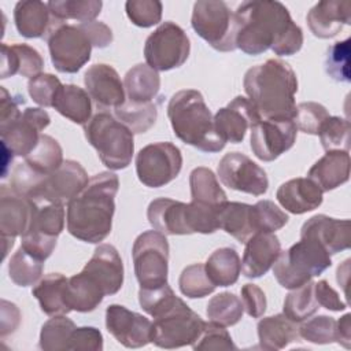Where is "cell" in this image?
Here are the masks:
<instances>
[{"label":"cell","instance_id":"6da1fadb","mask_svg":"<svg viewBox=\"0 0 351 351\" xmlns=\"http://www.w3.org/2000/svg\"><path fill=\"white\" fill-rule=\"evenodd\" d=\"M236 48L247 55L271 49L278 56H291L303 45V32L288 8L273 0L243 1L234 11Z\"/></svg>","mask_w":351,"mask_h":351},{"label":"cell","instance_id":"7a4b0ae2","mask_svg":"<svg viewBox=\"0 0 351 351\" xmlns=\"http://www.w3.org/2000/svg\"><path fill=\"white\" fill-rule=\"evenodd\" d=\"M119 178L111 171L93 176L67 203V230L85 243L99 244L111 232Z\"/></svg>","mask_w":351,"mask_h":351},{"label":"cell","instance_id":"3957f363","mask_svg":"<svg viewBox=\"0 0 351 351\" xmlns=\"http://www.w3.org/2000/svg\"><path fill=\"white\" fill-rule=\"evenodd\" d=\"M244 90L262 119H292L298 78L293 69L281 59H267L247 70Z\"/></svg>","mask_w":351,"mask_h":351},{"label":"cell","instance_id":"277c9868","mask_svg":"<svg viewBox=\"0 0 351 351\" xmlns=\"http://www.w3.org/2000/svg\"><path fill=\"white\" fill-rule=\"evenodd\" d=\"M167 117L174 134L203 152H219L226 143L217 134L214 117L196 89H181L167 104Z\"/></svg>","mask_w":351,"mask_h":351},{"label":"cell","instance_id":"5b68a950","mask_svg":"<svg viewBox=\"0 0 351 351\" xmlns=\"http://www.w3.org/2000/svg\"><path fill=\"white\" fill-rule=\"evenodd\" d=\"M218 207L196 202L184 203L169 197L152 200L147 208L151 226L165 236L214 233L219 229Z\"/></svg>","mask_w":351,"mask_h":351},{"label":"cell","instance_id":"8992f818","mask_svg":"<svg viewBox=\"0 0 351 351\" xmlns=\"http://www.w3.org/2000/svg\"><path fill=\"white\" fill-rule=\"evenodd\" d=\"M84 133L106 167L121 170L130 165L134 154L133 133L114 115L99 111L84 125Z\"/></svg>","mask_w":351,"mask_h":351},{"label":"cell","instance_id":"52a82bcc","mask_svg":"<svg viewBox=\"0 0 351 351\" xmlns=\"http://www.w3.org/2000/svg\"><path fill=\"white\" fill-rule=\"evenodd\" d=\"M330 265V255L322 245L300 239L287 251H281L273 265V274L281 287L295 289L324 273Z\"/></svg>","mask_w":351,"mask_h":351},{"label":"cell","instance_id":"ba28073f","mask_svg":"<svg viewBox=\"0 0 351 351\" xmlns=\"http://www.w3.org/2000/svg\"><path fill=\"white\" fill-rule=\"evenodd\" d=\"M192 29L214 49L230 52L236 49V19L225 1L197 0L193 4Z\"/></svg>","mask_w":351,"mask_h":351},{"label":"cell","instance_id":"9c48e42d","mask_svg":"<svg viewBox=\"0 0 351 351\" xmlns=\"http://www.w3.org/2000/svg\"><path fill=\"white\" fill-rule=\"evenodd\" d=\"M204 321L200 315L178 298L167 311L154 318L151 343L167 350L192 346L202 335Z\"/></svg>","mask_w":351,"mask_h":351},{"label":"cell","instance_id":"30bf717a","mask_svg":"<svg viewBox=\"0 0 351 351\" xmlns=\"http://www.w3.org/2000/svg\"><path fill=\"white\" fill-rule=\"evenodd\" d=\"M169 241L155 229L138 234L133 243L132 258L140 288L159 287L167 282Z\"/></svg>","mask_w":351,"mask_h":351},{"label":"cell","instance_id":"8fae6325","mask_svg":"<svg viewBox=\"0 0 351 351\" xmlns=\"http://www.w3.org/2000/svg\"><path fill=\"white\" fill-rule=\"evenodd\" d=\"M191 51V43L181 26L171 21L160 23L145 40L144 58L156 71H167L182 66Z\"/></svg>","mask_w":351,"mask_h":351},{"label":"cell","instance_id":"7c38bea8","mask_svg":"<svg viewBox=\"0 0 351 351\" xmlns=\"http://www.w3.org/2000/svg\"><path fill=\"white\" fill-rule=\"evenodd\" d=\"M47 41L51 62L60 73H77L90 59L93 45L80 25H58L51 30Z\"/></svg>","mask_w":351,"mask_h":351},{"label":"cell","instance_id":"4fadbf2b","mask_svg":"<svg viewBox=\"0 0 351 351\" xmlns=\"http://www.w3.org/2000/svg\"><path fill=\"white\" fill-rule=\"evenodd\" d=\"M182 169V155L169 141L152 143L141 148L136 156V173L145 186L160 188L171 182Z\"/></svg>","mask_w":351,"mask_h":351},{"label":"cell","instance_id":"5bb4252c","mask_svg":"<svg viewBox=\"0 0 351 351\" xmlns=\"http://www.w3.org/2000/svg\"><path fill=\"white\" fill-rule=\"evenodd\" d=\"M88 182V174L81 163L67 159L55 171L43 176L29 197L36 203L64 204L77 196Z\"/></svg>","mask_w":351,"mask_h":351},{"label":"cell","instance_id":"9a60e30c","mask_svg":"<svg viewBox=\"0 0 351 351\" xmlns=\"http://www.w3.org/2000/svg\"><path fill=\"white\" fill-rule=\"evenodd\" d=\"M221 182L229 189L261 196L267 192L266 171L241 152H229L222 156L217 167Z\"/></svg>","mask_w":351,"mask_h":351},{"label":"cell","instance_id":"2e32d148","mask_svg":"<svg viewBox=\"0 0 351 351\" xmlns=\"http://www.w3.org/2000/svg\"><path fill=\"white\" fill-rule=\"evenodd\" d=\"M296 134L292 119H261L251 128L250 145L258 159L271 162L293 147Z\"/></svg>","mask_w":351,"mask_h":351},{"label":"cell","instance_id":"e0dca14e","mask_svg":"<svg viewBox=\"0 0 351 351\" xmlns=\"http://www.w3.org/2000/svg\"><path fill=\"white\" fill-rule=\"evenodd\" d=\"M106 328L108 333L128 348H140L151 343L152 322L121 304L106 308Z\"/></svg>","mask_w":351,"mask_h":351},{"label":"cell","instance_id":"ac0fdd59","mask_svg":"<svg viewBox=\"0 0 351 351\" xmlns=\"http://www.w3.org/2000/svg\"><path fill=\"white\" fill-rule=\"evenodd\" d=\"M51 122L49 114L43 108H26L21 117L4 130H0L1 144H5L15 155L26 158L37 145L41 130Z\"/></svg>","mask_w":351,"mask_h":351},{"label":"cell","instance_id":"d6986e66","mask_svg":"<svg viewBox=\"0 0 351 351\" xmlns=\"http://www.w3.org/2000/svg\"><path fill=\"white\" fill-rule=\"evenodd\" d=\"M262 118L251 100L244 96H236L214 115V128L217 134L225 141L239 144L245 133Z\"/></svg>","mask_w":351,"mask_h":351},{"label":"cell","instance_id":"ffe728a7","mask_svg":"<svg viewBox=\"0 0 351 351\" xmlns=\"http://www.w3.org/2000/svg\"><path fill=\"white\" fill-rule=\"evenodd\" d=\"M84 84L90 99L100 108H117L125 103V86L117 70L106 63L88 67Z\"/></svg>","mask_w":351,"mask_h":351},{"label":"cell","instance_id":"44dd1931","mask_svg":"<svg viewBox=\"0 0 351 351\" xmlns=\"http://www.w3.org/2000/svg\"><path fill=\"white\" fill-rule=\"evenodd\" d=\"M37 203L7 185L0 189V232L1 237L15 239L30 226Z\"/></svg>","mask_w":351,"mask_h":351},{"label":"cell","instance_id":"7402d4cb","mask_svg":"<svg viewBox=\"0 0 351 351\" xmlns=\"http://www.w3.org/2000/svg\"><path fill=\"white\" fill-rule=\"evenodd\" d=\"M300 239L317 241L329 255L350 248V221L318 214L307 219L300 229Z\"/></svg>","mask_w":351,"mask_h":351},{"label":"cell","instance_id":"603a6c76","mask_svg":"<svg viewBox=\"0 0 351 351\" xmlns=\"http://www.w3.org/2000/svg\"><path fill=\"white\" fill-rule=\"evenodd\" d=\"M281 243L274 233L258 232L245 241L241 261V271L247 278H259L266 274L278 255Z\"/></svg>","mask_w":351,"mask_h":351},{"label":"cell","instance_id":"cb8c5ba5","mask_svg":"<svg viewBox=\"0 0 351 351\" xmlns=\"http://www.w3.org/2000/svg\"><path fill=\"white\" fill-rule=\"evenodd\" d=\"M101 287L106 296L117 293L123 284V263L111 244H99L84 269Z\"/></svg>","mask_w":351,"mask_h":351},{"label":"cell","instance_id":"d4e9b609","mask_svg":"<svg viewBox=\"0 0 351 351\" xmlns=\"http://www.w3.org/2000/svg\"><path fill=\"white\" fill-rule=\"evenodd\" d=\"M311 33L318 38L337 36L344 25L351 23V3L347 0L318 1L306 15Z\"/></svg>","mask_w":351,"mask_h":351},{"label":"cell","instance_id":"484cf974","mask_svg":"<svg viewBox=\"0 0 351 351\" xmlns=\"http://www.w3.org/2000/svg\"><path fill=\"white\" fill-rule=\"evenodd\" d=\"M321 188L308 177H298L281 184L276 192L278 203L289 213L300 215L322 204Z\"/></svg>","mask_w":351,"mask_h":351},{"label":"cell","instance_id":"4316f807","mask_svg":"<svg viewBox=\"0 0 351 351\" xmlns=\"http://www.w3.org/2000/svg\"><path fill=\"white\" fill-rule=\"evenodd\" d=\"M14 21L18 33L26 38L48 37L55 26L62 25L52 18L48 3L38 0L18 1L14 8Z\"/></svg>","mask_w":351,"mask_h":351},{"label":"cell","instance_id":"83f0119b","mask_svg":"<svg viewBox=\"0 0 351 351\" xmlns=\"http://www.w3.org/2000/svg\"><path fill=\"white\" fill-rule=\"evenodd\" d=\"M44 59L40 52L27 44L7 45L1 43V67L0 78H8L15 74L33 78L41 74Z\"/></svg>","mask_w":351,"mask_h":351},{"label":"cell","instance_id":"f1b7e54d","mask_svg":"<svg viewBox=\"0 0 351 351\" xmlns=\"http://www.w3.org/2000/svg\"><path fill=\"white\" fill-rule=\"evenodd\" d=\"M322 192H329L346 184L350 178V154L348 151H326L307 173Z\"/></svg>","mask_w":351,"mask_h":351},{"label":"cell","instance_id":"f546056e","mask_svg":"<svg viewBox=\"0 0 351 351\" xmlns=\"http://www.w3.org/2000/svg\"><path fill=\"white\" fill-rule=\"evenodd\" d=\"M69 278L60 273L44 276L32 289V295L38 300L41 311L47 315H64L71 311L67 302Z\"/></svg>","mask_w":351,"mask_h":351},{"label":"cell","instance_id":"4dcf8cb0","mask_svg":"<svg viewBox=\"0 0 351 351\" xmlns=\"http://www.w3.org/2000/svg\"><path fill=\"white\" fill-rule=\"evenodd\" d=\"M256 329L259 347L269 351L282 350L300 337L298 322L288 318L284 313L262 318Z\"/></svg>","mask_w":351,"mask_h":351},{"label":"cell","instance_id":"1f68e13d","mask_svg":"<svg viewBox=\"0 0 351 351\" xmlns=\"http://www.w3.org/2000/svg\"><path fill=\"white\" fill-rule=\"evenodd\" d=\"M52 107L64 118L82 126L92 118V99L89 93L74 84L62 85Z\"/></svg>","mask_w":351,"mask_h":351},{"label":"cell","instance_id":"d6a6232c","mask_svg":"<svg viewBox=\"0 0 351 351\" xmlns=\"http://www.w3.org/2000/svg\"><path fill=\"white\" fill-rule=\"evenodd\" d=\"M104 296L106 293L101 287L85 270H81L78 274L69 278L67 302L71 310L78 313L93 311L101 303Z\"/></svg>","mask_w":351,"mask_h":351},{"label":"cell","instance_id":"836d02e7","mask_svg":"<svg viewBox=\"0 0 351 351\" xmlns=\"http://www.w3.org/2000/svg\"><path fill=\"white\" fill-rule=\"evenodd\" d=\"M123 86L129 101L148 103L156 97L160 89V77L148 64L138 63L125 74Z\"/></svg>","mask_w":351,"mask_h":351},{"label":"cell","instance_id":"e575fe53","mask_svg":"<svg viewBox=\"0 0 351 351\" xmlns=\"http://www.w3.org/2000/svg\"><path fill=\"white\" fill-rule=\"evenodd\" d=\"M204 269L215 287H230L239 280L241 261L234 248L222 247L207 258Z\"/></svg>","mask_w":351,"mask_h":351},{"label":"cell","instance_id":"d590c367","mask_svg":"<svg viewBox=\"0 0 351 351\" xmlns=\"http://www.w3.org/2000/svg\"><path fill=\"white\" fill-rule=\"evenodd\" d=\"M251 204L240 202H223L218 207V223L222 230L236 240L245 243L252 234L250 219Z\"/></svg>","mask_w":351,"mask_h":351},{"label":"cell","instance_id":"8d00e7d4","mask_svg":"<svg viewBox=\"0 0 351 351\" xmlns=\"http://www.w3.org/2000/svg\"><path fill=\"white\" fill-rule=\"evenodd\" d=\"M189 186L192 202L217 207L228 200L225 191L219 186L217 176L208 167H195L189 174Z\"/></svg>","mask_w":351,"mask_h":351},{"label":"cell","instance_id":"74e56055","mask_svg":"<svg viewBox=\"0 0 351 351\" xmlns=\"http://www.w3.org/2000/svg\"><path fill=\"white\" fill-rule=\"evenodd\" d=\"M115 118L128 126L133 134L145 133L151 129L158 117V107L154 101L134 103L125 100L123 104L114 108Z\"/></svg>","mask_w":351,"mask_h":351},{"label":"cell","instance_id":"f35d334b","mask_svg":"<svg viewBox=\"0 0 351 351\" xmlns=\"http://www.w3.org/2000/svg\"><path fill=\"white\" fill-rule=\"evenodd\" d=\"M64 228V206L63 203H37L29 229L49 239H58Z\"/></svg>","mask_w":351,"mask_h":351},{"label":"cell","instance_id":"ab89813d","mask_svg":"<svg viewBox=\"0 0 351 351\" xmlns=\"http://www.w3.org/2000/svg\"><path fill=\"white\" fill-rule=\"evenodd\" d=\"M103 3L100 0H52L48 1L51 15L59 23L75 19L81 23L95 21L100 14Z\"/></svg>","mask_w":351,"mask_h":351},{"label":"cell","instance_id":"60d3db41","mask_svg":"<svg viewBox=\"0 0 351 351\" xmlns=\"http://www.w3.org/2000/svg\"><path fill=\"white\" fill-rule=\"evenodd\" d=\"M25 162L40 174H51L63 163L60 144L48 134H41L34 149L25 158Z\"/></svg>","mask_w":351,"mask_h":351},{"label":"cell","instance_id":"b9f144b4","mask_svg":"<svg viewBox=\"0 0 351 351\" xmlns=\"http://www.w3.org/2000/svg\"><path fill=\"white\" fill-rule=\"evenodd\" d=\"M318 308L319 304L314 293V281L310 280L304 285L292 289L287 295L282 311L292 321L302 322L310 318Z\"/></svg>","mask_w":351,"mask_h":351},{"label":"cell","instance_id":"7bdbcfd3","mask_svg":"<svg viewBox=\"0 0 351 351\" xmlns=\"http://www.w3.org/2000/svg\"><path fill=\"white\" fill-rule=\"evenodd\" d=\"M243 313L241 299L232 292H221L213 296L206 308L208 319L222 326L236 325L243 318Z\"/></svg>","mask_w":351,"mask_h":351},{"label":"cell","instance_id":"ee69618b","mask_svg":"<svg viewBox=\"0 0 351 351\" xmlns=\"http://www.w3.org/2000/svg\"><path fill=\"white\" fill-rule=\"evenodd\" d=\"M75 324L64 315H52L41 328L40 348L44 351L69 350V343Z\"/></svg>","mask_w":351,"mask_h":351},{"label":"cell","instance_id":"f6af8a7d","mask_svg":"<svg viewBox=\"0 0 351 351\" xmlns=\"http://www.w3.org/2000/svg\"><path fill=\"white\" fill-rule=\"evenodd\" d=\"M44 269V261L30 255L22 247L11 256L8 263L10 278L19 287H30L40 281Z\"/></svg>","mask_w":351,"mask_h":351},{"label":"cell","instance_id":"bcb514c9","mask_svg":"<svg viewBox=\"0 0 351 351\" xmlns=\"http://www.w3.org/2000/svg\"><path fill=\"white\" fill-rule=\"evenodd\" d=\"M251 228L254 234L258 232L274 233L288 222V215L271 200H259L250 210Z\"/></svg>","mask_w":351,"mask_h":351},{"label":"cell","instance_id":"7dc6e473","mask_svg":"<svg viewBox=\"0 0 351 351\" xmlns=\"http://www.w3.org/2000/svg\"><path fill=\"white\" fill-rule=\"evenodd\" d=\"M178 287L184 296L196 299L204 298L217 288L208 278L203 263H193L186 266L178 278Z\"/></svg>","mask_w":351,"mask_h":351},{"label":"cell","instance_id":"c3c4849f","mask_svg":"<svg viewBox=\"0 0 351 351\" xmlns=\"http://www.w3.org/2000/svg\"><path fill=\"white\" fill-rule=\"evenodd\" d=\"M325 151H348L350 122L341 117H328L318 132Z\"/></svg>","mask_w":351,"mask_h":351},{"label":"cell","instance_id":"681fc988","mask_svg":"<svg viewBox=\"0 0 351 351\" xmlns=\"http://www.w3.org/2000/svg\"><path fill=\"white\" fill-rule=\"evenodd\" d=\"M350 53H351V40L346 38L337 41L328 48L325 59V70L330 78L339 82H350Z\"/></svg>","mask_w":351,"mask_h":351},{"label":"cell","instance_id":"f907efd6","mask_svg":"<svg viewBox=\"0 0 351 351\" xmlns=\"http://www.w3.org/2000/svg\"><path fill=\"white\" fill-rule=\"evenodd\" d=\"M177 299L178 296H176L167 282L159 287L140 288L138 291V303L141 308L154 318L167 311Z\"/></svg>","mask_w":351,"mask_h":351},{"label":"cell","instance_id":"816d5d0a","mask_svg":"<svg viewBox=\"0 0 351 351\" xmlns=\"http://www.w3.org/2000/svg\"><path fill=\"white\" fill-rule=\"evenodd\" d=\"M328 117L329 112L322 104L315 101H303L296 104L292 121L300 132L318 136V132Z\"/></svg>","mask_w":351,"mask_h":351},{"label":"cell","instance_id":"f5cc1de1","mask_svg":"<svg viewBox=\"0 0 351 351\" xmlns=\"http://www.w3.org/2000/svg\"><path fill=\"white\" fill-rule=\"evenodd\" d=\"M299 336L314 344L336 341V319L329 315H317L299 326Z\"/></svg>","mask_w":351,"mask_h":351},{"label":"cell","instance_id":"db71d44e","mask_svg":"<svg viewBox=\"0 0 351 351\" xmlns=\"http://www.w3.org/2000/svg\"><path fill=\"white\" fill-rule=\"evenodd\" d=\"M125 10L133 25L151 27L160 22L163 5L159 0H128Z\"/></svg>","mask_w":351,"mask_h":351},{"label":"cell","instance_id":"11a10c76","mask_svg":"<svg viewBox=\"0 0 351 351\" xmlns=\"http://www.w3.org/2000/svg\"><path fill=\"white\" fill-rule=\"evenodd\" d=\"M62 82L58 77L48 73H41L27 82V92L34 103L43 107H52L55 97L62 88Z\"/></svg>","mask_w":351,"mask_h":351},{"label":"cell","instance_id":"9f6ffc18","mask_svg":"<svg viewBox=\"0 0 351 351\" xmlns=\"http://www.w3.org/2000/svg\"><path fill=\"white\" fill-rule=\"evenodd\" d=\"M193 350H236L230 333L225 326L217 322H204V328L199 339L192 344Z\"/></svg>","mask_w":351,"mask_h":351},{"label":"cell","instance_id":"6f0895ef","mask_svg":"<svg viewBox=\"0 0 351 351\" xmlns=\"http://www.w3.org/2000/svg\"><path fill=\"white\" fill-rule=\"evenodd\" d=\"M69 350L73 351H101L103 336L101 332L95 326L75 328L71 333Z\"/></svg>","mask_w":351,"mask_h":351},{"label":"cell","instance_id":"680465c9","mask_svg":"<svg viewBox=\"0 0 351 351\" xmlns=\"http://www.w3.org/2000/svg\"><path fill=\"white\" fill-rule=\"evenodd\" d=\"M21 237H22L21 247L40 261H45L47 258L51 256L52 251L56 247V240H58V239H49L41 234H37L33 232H27Z\"/></svg>","mask_w":351,"mask_h":351},{"label":"cell","instance_id":"91938a15","mask_svg":"<svg viewBox=\"0 0 351 351\" xmlns=\"http://www.w3.org/2000/svg\"><path fill=\"white\" fill-rule=\"evenodd\" d=\"M241 303L244 311L252 317L259 318L266 311V295L265 292L255 284H245L241 288Z\"/></svg>","mask_w":351,"mask_h":351},{"label":"cell","instance_id":"94428289","mask_svg":"<svg viewBox=\"0 0 351 351\" xmlns=\"http://www.w3.org/2000/svg\"><path fill=\"white\" fill-rule=\"evenodd\" d=\"M0 130H4L21 117L19 104H23L25 100L23 97L11 96L3 86L0 88Z\"/></svg>","mask_w":351,"mask_h":351},{"label":"cell","instance_id":"6125c7cd","mask_svg":"<svg viewBox=\"0 0 351 351\" xmlns=\"http://www.w3.org/2000/svg\"><path fill=\"white\" fill-rule=\"evenodd\" d=\"M314 293L319 306L330 311H343L347 308V304L340 299L339 293L329 285L326 280H319L314 282Z\"/></svg>","mask_w":351,"mask_h":351},{"label":"cell","instance_id":"be15d7a7","mask_svg":"<svg viewBox=\"0 0 351 351\" xmlns=\"http://www.w3.org/2000/svg\"><path fill=\"white\" fill-rule=\"evenodd\" d=\"M78 25L86 33V36L89 37L93 47L106 48L112 43V32L106 23L97 22V21H90V22H84V23H78Z\"/></svg>","mask_w":351,"mask_h":351},{"label":"cell","instance_id":"e7e4bbea","mask_svg":"<svg viewBox=\"0 0 351 351\" xmlns=\"http://www.w3.org/2000/svg\"><path fill=\"white\" fill-rule=\"evenodd\" d=\"M21 322L19 308L7 300H1V337L12 333Z\"/></svg>","mask_w":351,"mask_h":351},{"label":"cell","instance_id":"03108f58","mask_svg":"<svg viewBox=\"0 0 351 351\" xmlns=\"http://www.w3.org/2000/svg\"><path fill=\"white\" fill-rule=\"evenodd\" d=\"M336 341L344 348H351V314H344L336 321Z\"/></svg>","mask_w":351,"mask_h":351},{"label":"cell","instance_id":"003e7915","mask_svg":"<svg viewBox=\"0 0 351 351\" xmlns=\"http://www.w3.org/2000/svg\"><path fill=\"white\" fill-rule=\"evenodd\" d=\"M348 273H350V259H346L343 262V265H340L337 267V271H336L337 282H339V285H341L344 292H346V287H347V281H348Z\"/></svg>","mask_w":351,"mask_h":351}]
</instances>
